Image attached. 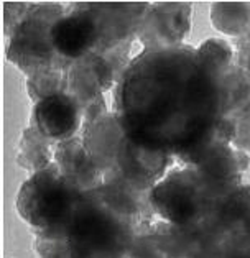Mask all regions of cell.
Returning <instances> with one entry per match:
<instances>
[{"label":"cell","instance_id":"obj_23","mask_svg":"<svg viewBox=\"0 0 250 258\" xmlns=\"http://www.w3.org/2000/svg\"><path fill=\"white\" fill-rule=\"evenodd\" d=\"M230 147L250 155V112L234 118V135Z\"/></svg>","mask_w":250,"mask_h":258},{"label":"cell","instance_id":"obj_8","mask_svg":"<svg viewBox=\"0 0 250 258\" xmlns=\"http://www.w3.org/2000/svg\"><path fill=\"white\" fill-rule=\"evenodd\" d=\"M190 2H156L150 10L137 33L143 51H160L183 45L191 30Z\"/></svg>","mask_w":250,"mask_h":258},{"label":"cell","instance_id":"obj_18","mask_svg":"<svg viewBox=\"0 0 250 258\" xmlns=\"http://www.w3.org/2000/svg\"><path fill=\"white\" fill-rule=\"evenodd\" d=\"M212 27L240 38L250 30V2H216L211 7Z\"/></svg>","mask_w":250,"mask_h":258},{"label":"cell","instance_id":"obj_15","mask_svg":"<svg viewBox=\"0 0 250 258\" xmlns=\"http://www.w3.org/2000/svg\"><path fill=\"white\" fill-rule=\"evenodd\" d=\"M129 258H184L179 229L165 220H153L135 232Z\"/></svg>","mask_w":250,"mask_h":258},{"label":"cell","instance_id":"obj_3","mask_svg":"<svg viewBox=\"0 0 250 258\" xmlns=\"http://www.w3.org/2000/svg\"><path fill=\"white\" fill-rule=\"evenodd\" d=\"M70 258H129L135 230L87 196H81L65 225Z\"/></svg>","mask_w":250,"mask_h":258},{"label":"cell","instance_id":"obj_22","mask_svg":"<svg viewBox=\"0 0 250 258\" xmlns=\"http://www.w3.org/2000/svg\"><path fill=\"white\" fill-rule=\"evenodd\" d=\"M33 4L31 2H4L2 12H4V35L5 38L10 40L15 30L20 27V23L27 18L30 14Z\"/></svg>","mask_w":250,"mask_h":258},{"label":"cell","instance_id":"obj_5","mask_svg":"<svg viewBox=\"0 0 250 258\" xmlns=\"http://www.w3.org/2000/svg\"><path fill=\"white\" fill-rule=\"evenodd\" d=\"M66 14L61 4H33L27 18L15 30L7 45V59L27 78L48 69H65L71 64L56 53L51 41V28Z\"/></svg>","mask_w":250,"mask_h":258},{"label":"cell","instance_id":"obj_1","mask_svg":"<svg viewBox=\"0 0 250 258\" xmlns=\"http://www.w3.org/2000/svg\"><path fill=\"white\" fill-rule=\"evenodd\" d=\"M219 78L195 46L142 51L117 81L112 112L127 138L190 166L214 142H224Z\"/></svg>","mask_w":250,"mask_h":258},{"label":"cell","instance_id":"obj_12","mask_svg":"<svg viewBox=\"0 0 250 258\" xmlns=\"http://www.w3.org/2000/svg\"><path fill=\"white\" fill-rule=\"evenodd\" d=\"M83 114L79 105L65 92L54 94L35 104L30 125L51 143H61L74 138L83 128Z\"/></svg>","mask_w":250,"mask_h":258},{"label":"cell","instance_id":"obj_20","mask_svg":"<svg viewBox=\"0 0 250 258\" xmlns=\"http://www.w3.org/2000/svg\"><path fill=\"white\" fill-rule=\"evenodd\" d=\"M25 86H27L28 97L35 104H38L41 100L54 96V94L62 92V87H65V71L48 69V71L35 73L27 78V84Z\"/></svg>","mask_w":250,"mask_h":258},{"label":"cell","instance_id":"obj_4","mask_svg":"<svg viewBox=\"0 0 250 258\" xmlns=\"http://www.w3.org/2000/svg\"><path fill=\"white\" fill-rule=\"evenodd\" d=\"M81 194L65 181L58 165L33 173L18 189L15 207L18 216L35 232L65 234V225L78 206Z\"/></svg>","mask_w":250,"mask_h":258},{"label":"cell","instance_id":"obj_11","mask_svg":"<svg viewBox=\"0 0 250 258\" xmlns=\"http://www.w3.org/2000/svg\"><path fill=\"white\" fill-rule=\"evenodd\" d=\"M173 163L174 158L170 153L143 147L130 138H125L114 171L139 189L152 192L153 187L168 174Z\"/></svg>","mask_w":250,"mask_h":258},{"label":"cell","instance_id":"obj_24","mask_svg":"<svg viewBox=\"0 0 250 258\" xmlns=\"http://www.w3.org/2000/svg\"><path fill=\"white\" fill-rule=\"evenodd\" d=\"M234 64L239 66L250 78V30L237 40V51H235Z\"/></svg>","mask_w":250,"mask_h":258},{"label":"cell","instance_id":"obj_13","mask_svg":"<svg viewBox=\"0 0 250 258\" xmlns=\"http://www.w3.org/2000/svg\"><path fill=\"white\" fill-rule=\"evenodd\" d=\"M54 163L58 165L65 181L81 196H86L102 186L104 173L87 153L79 137L54 145Z\"/></svg>","mask_w":250,"mask_h":258},{"label":"cell","instance_id":"obj_9","mask_svg":"<svg viewBox=\"0 0 250 258\" xmlns=\"http://www.w3.org/2000/svg\"><path fill=\"white\" fill-rule=\"evenodd\" d=\"M118 74L114 66L102 54L89 53L73 61L65 69V87L68 94L79 105L81 114L86 107L104 97V92L115 87Z\"/></svg>","mask_w":250,"mask_h":258},{"label":"cell","instance_id":"obj_21","mask_svg":"<svg viewBox=\"0 0 250 258\" xmlns=\"http://www.w3.org/2000/svg\"><path fill=\"white\" fill-rule=\"evenodd\" d=\"M35 253L38 258H70V240L53 232H35Z\"/></svg>","mask_w":250,"mask_h":258},{"label":"cell","instance_id":"obj_2","mask_svg":"<svg viewBox=\"0 0 250 258\" xmlns=\"http://www.w3.org/2000/svg\"><path fill=\"white\" fill-rule=\"evenodd\" d=\"M224 194L216 191L195 168H174L150 192V204L160 220L190 229L208 217Z\"/></svg>","mask_w":250,"mask_h":258},{"label":"cell","instance_id":"obj_10","mask_svg":"<svg viewBox=\"0 0 250 258\" xmlns=\"http://www.w3.org/2000/svg\"><path fill=\"white\" fill-rule=\"evenodd\" d=\"M70 10L51 28V41L62 59L73 62L94 53L97 46V25L84 2L70 4Z\"/></svg>","mask_w":250,"mask_h":258},{"label":"cell","instance_id":"obj_14","mask_svg":"<svg viewBox=\"0 0 250 258\" xmlns=\"http://www.w3.org/2000/svg\"><path fill=\"white\" fill-rule=\"evenodd\" d=\"M125 138V130L114 112H107L96 120L84 123L81 134L87 153L104 174L115 169L117 156Z\"/></svg>","mask_w":250,"mask_h":258},{"label":"cell","instance_id":"obj_19","mask_svg":"<svg viewBox=\"0 0 250 258\" xmlns=\"http://www.w3.org/2000/svg\"><path fill=\"white\" fill-rule=\"evenodd\" d=\"M196 49L201 61L211 71L219 74V76L222 73H226L234 64V58H235L234 48L222 38H209Z\"/></svg>","mask_w":250,"mask_h":258},{"label":"cell","instance_id":"obj_16","mask_svg":"<svg viewBox=\"0 0 250 258\" xmlns=\"http://www.w3.org/2000/svg\"><path fill=\"white\" fill-rule=\"evenodd\" d=\"M222 99V117L237 118L250 112V78L232 64L219 78Z\"/></svg>","mask_w":250,"mask_h":258},{"label":"cell","instance_id":"obj_17","mask_svg":"<svg viewBox=\"0 0 250 258\" xmlns=\"http://www.w3.org/2000/svg\"><path fill=\"white\" fill-rule=\"evenodd\" d=\"M15 160L31 174L38 173L54 161V143L46 140L33 125H28L22 134Z\"/></svg>","mask_w":250,"mask_h":258},{"label":"cell","instance_id":"obj_6","mask_svg":"<svg viewBox=\"0 0 250 258\" xmlns=\"http://www.w3.org/2000/svg\"><path fill=\"white\" fill-rule=\"evenodd\" d=\"M97 25L99 54L132 46L150 10L148 2H84Z\"/></svg>","mask_w":250,"mask_h":258},{"label":"cell","instance_id":"obj_7","mask_svg":"<svg viewBox=\"0 0 250 258\" xmlns=\"http://www.w3.org/2000/svg\"><path fill=\"white\" fill-rule=\"evenodd\" d=\"M86 196L135 232L156 220L150 204V192L135 187L117 171L105 173L102 186Z\"/></svg>","mask_w":250,"mask_h":258}]
</instances>
